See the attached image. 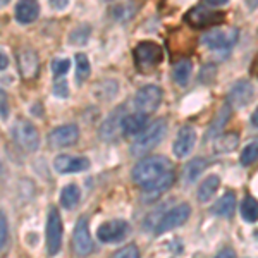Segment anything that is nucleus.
<instances>
[{
	"mask_svg": "<svg viewBox=\"0 0 258 258\" xmlns=\"http://www.w3.org/2000/svg\"><path fill=\"white\" fill-rule=\"evenodd\" d=\"M174 165L165 157H147L133 169V181L141 189L150 193H162L174 184Z\"/></svg>",
	"mask_w": 258,
	"mask_h": 258,
	"instance_id": "1",
	"label": "nucleus"
},
{
	"mask_svg": "<svg viewBox=\"0 0 258 258\" xmlns=\"http://www.w3.org/2000/svg\"><path fill=\"white\" fill-rule=\"evenodd\" d=\"M165 133H167V122L162 119L155 120V122L145 129L140 136H136L135 143H133V147H131V153L136 157L147 155V153L152 152L155 147H159L160 141L165 138Z\"/></svg>",
	"mask_w": 258,
	"mask_h": 258,
	"instance_id": "2",
	"label": "nucleus"
},
{
	"mask_svg": "<svg viewBox=\"0 0 258 258\" xmlns=\"http://www.w3.org/2000/svg\"><path fill=\"white\" fill-rule=\"evenodd\" d=\"M12 140L19 145L24 152H36L40 147V135L35 124L28 119H16L11 127Z\"/></svg>",
	"mask_w": 258,
	"mask_h": 258,
	"instance_id": "3",
	"label": "nucleus"
},
{
	"mask_svg": "<svg viewBox=\"0 0 258 258\" xmlns=\"http://www.w3.org/2000/svg\"><path fill=\"white\" fill-rule=\"evenodd\" d=\"M133 57H135V64L140 71H152L164 59V52H162L160 45L153 43V41H141L136 45Z\"/></svg>",
	"mask_w": 258,
	"mask_h": 258,
	"instance_id": "4",
	"label": "nucleus"
},
{
	"mask_svg": "<svg viewBox=\"0 0 258 258\" xmlns=\"http://www.w3.org/2000/svg\"><path fill=\"white\" fill-rule=\"evenodd\" d=\"M162 98H164V93L159 86L155 85H147L143 88L138 90L135 97V107L138 112H143V114H152L160 107Z\"/></svg>",
	"mask_w": 258,
	"mask_h": 258,
	"instance_id": "5",
	"label": "nucleus"
},
{
	"mask_svg": "<svg viewBox=\"0 0 258 258\" xmlns=\"http://www.w3.org/2000/svg\"><path fill=\"white\" fill-rule=\"evenodd\" d=\"M184 19L188 21L189 26L197 28V30H203V28H210V26H215V24L224 23L226 14L198 6V7H193V9L186 14Z\"/></svg>",
	"mask_w": 258,
	"mask_h": 258,
	"instance_id": "6",
	"label": "nucleus"
},
{
	"mask_svg": "<svg viewBox=\"0 0 258 258\" xmlns=\"http://www.w3.org/2000/svg\"><path fill=\"white\" fill-rule=\"evenodd\" d=\"M189 215H191V207L188 203L176 205L159 220V224H157V227H155V232L157 234H162V232H167L170 229H176L179 226H182V224L189 219Z\"/></svg>",
	"mask_w": 258,
	"mask_h": 258,
	"instance_id": "7",
	"label": "nucleus"
},
{
	"mask_svg": "<svg viewBox=\"0 0 258 258\" xmlns=\"http://www.w3.org/2000/svg\"><path fill=\"white\" fill-rule=\"evenodd\" d=\"M62 219L57 209H50L47 219V251L50 255L59 253L62 244Z\"/></svg>",
	"mask_w": 258,
	"mask_h": 258,
	"instance_id": "8",
	"label": "nucleus"
},
{
	"mask_svg": "<svg viewBox=\"0 0 258 258\" xmlns=\"http://www.w3.org/2000/svg\"><path fill=\"white\" fill-rule=\"evenodd\" d=\"M238 41V30H212L202 36V43L212 50H227Z\"/></svg>",
	"mask_w": 258,
	"mask_h": 258,
	"instance_id": "9",
	"label": "nucleus"
},
{
	"mask_svg": "<svg viewBox=\"0 0 258 258\" xmlns=\"http://www.w3.org/2000/svg\"><path fill=\"white\" fill-rule=\"evenodd\" d=\"M73 249L80 256L90 255L93 251V239L90 236L88 219L86 217H83L76 222V227H74L73 232Z\"/></svg>",
	"mask_w": 258,
	"mask_h": 258,
	"instance_id": "10",
	"label": "nucleus"
},
{
	"mask_svg": "<svg viewBox=\"0 0 258 258\" xmlns=\"http://www.w3.org/2000/svg\"><path fill=\"white\" fill-rule=\"evenodd\" d=\"M129 234V224L126 220H109L102 224L97 231V238L102 243H117Z\"/></svg>",
	"mask_w": 258,
	"mask_h": 258,
	"instance_id": "11",
	"label": "nucleus"
},
{
	"mask_svg": "<svg viewBox=\"0 0 258 258\" xmlns=\"http://www.w3.org/2000/svg\"><path fill=\"white\" fill-rule=\"evenodd\" d=\"M16 59H18V68H19V73H21V76H23V80L31 81L38 76L40 59H38V55H36V52H33L30 48H23L18 52Z\"/></svg>",
	"mask_w": 258,
	"mask_h": 258,
	"instance_id": "12",
	"label": "nucleus"
},
{
	"mask_svg": "<svg viewBox=\"0 0 258 258\" xmlns=\"http://www.w3.org/2000/svg\"><path fill=\"white\" fill-rule=\"evenodd\" d=\"M80 138V129L76 124H66V126L55 127L48 135V145L52 148H64L74 145Z\"/></svg>",
	"mask_w": 258,
	"mask_h": 258,
	"instance_id": "13",
	"label": "nucleus"
},
{
	"mask_svg": "<svg viewBox=\"0 0 258 258\" xmlns=\"http://www.w3.org/2000/svg\"><path fill=\"white\" fill-rule=\"evenodd\" d=\"M195 143H197V131H195V127L182 126L179 129L176 140H174V145H172L174 155L179 157V159L188 157L191 153V150L195 148Z\"/></svg>",
	"mask_w": 258,
	"mask_h": 258,
	"instance_id": "14",
	"label": "nucleus"
},
{
	"mask_svg": "<svg viewBox=\"0 0 258 258\" xmlns=\"http://www.w3.org/2000/svg\"><path fill=\"white\" fill-rule=\"evenodd\" d=\"M253 95H255V90H253L251 83L246 80H241L231 86L227 98H229V103H231L234 109H243V107H246L253 100Z\"/></svg>",
	"mask_w": 258,
	"mask_h": 258,
	"instance_id": "15",
	"label": "nucleus"
},
{
	"mask_svg": "<svg viewBox=\"0 0 258 258\" xmlns=\"http://www.w3.org/2000/svg\"><path fill=\"white\" fill-rule=\"evenodd\" d=\"M122 112L124 109H117L107 115V119L103 120V124L100 126V131H98L100 140L112 141L120 135V131H122V119H124Z\"/></svg>",
	"mask_w": 258,
	"mask_h": 258,
	"instance_id": "16",
	"label": "nucleus"
},
{
	"mask_svg": "<svg viewBox=\"0 0 258 258\" xmlns=\"http://www.w3.org/2000/svg\"><path fill=\"white\" fill-rule=\"evenodd\" d=\"M53 167L60 174L81 172L90 167V160L86 157H73V155H59L53 160Z\"/></svg>",
	"mask_w": 258,
	"mask_h": 258,
	"instance_id": "17",
	"label": "nucleus"
},
{
	"mask_svg": "<svg viewBox=\"0 0 258 258\" xmlns=\"http://www.w3.org/2000/svg\"><path fill=\"white\" fill-rule=\"evenodd\" d=\"M148 127V114L138 112V114L124 115L122 119V135L127 138H136Z\"/></svg>",
	"mask_w": 258,
	"mask_h": 258,
	"instance_id": "18",
	"label": "nucleus"
},
{
	"mask_svg": "<svg viewBox=\"0 0 258 258\" xmlns=\"http://www.w3.org/2000/svg\"><path fill=\"white\" fill-rule=\"evenodd\" d=\"M40 14V6L36 0H19L16 6V19L21 24H30L36 21Z\"/></svg>",
	"mask_w": 258,
	"mask_h": 258,
	"instance_id": "19",
	"label": "nucleus"
},
{
	"mask_svg": "<svg viewBox=\"0 0 258 258\" xmlns=\"http://www.w3.org/2000/svg\"><path fill=\"white\" fill-rule=\"evenodd\" d=\"M236 210V195L232 191H227V193L222 195V198L212 207V212H214L217 217H222V219H229L232 217Z\"/></svg>",
	"mask_w": 258,
	"mask_h": 258,
	"instance_id": "20",
	"label": "nucleus"
},
{
	"mask_svg": "<svg viewBox=\"0 0 258 258\" xmlns=\"http://www.w3.org/2000/svg\"><path fill=\"white\" fill-rule=\"evenodd\" d=\"M220 186V177L219 176H209L203 181V184L198 188V193H197V197H198V202H202V203H205V202H209V200L214 197L215 193H217V188Z\"/></svg>",
	"mask_w": 258,
	"mask_h": 258,
	"instance_id": "21",
	"label": "nucleus"
},
{
	"mask_svg": "<svg viewBox=\"0 0 258 258\" xmlns=\"http://www.w3.org/2000/svg\"><path fill=\"white\" fill-rule=\"evenodd\" d=\"M205 169H207V160L202 159V157H197V159L189 160V164H186L184 172H182L184 174V181L189 182V184L195 182L200 176H202Z\"/></svg>",
	"mask_w": 258,
	"mask_h": 258,
	"instance_id": "22",
	"label": "nucleus"
},
{
	"mask_svg": "<svg viewBox=\"0 0 258 258\" xmlns=\"http://www.w3.org/2000/svg\"><path fill=\"white\" fill-rule=\"evenodd\" d=\"M81 200V191L76 184H68L64 189L60 191V203L64 209H74Z\"/></svg>",
	"mask_w": 258,
	"mask_h": 258,
	"instance_id": "23",
	"label": "nucleus"
},
{
	"mask_svg": "<svg viewBox=\"0 0 258 258\" xmlns=\"http://www.w3.org/2000/svg\"><path fill=\"white\" fill-rule=\"evenodd\" d=\"M191 71H193V64H191L189 59H182L179 60L174 68V73H172V78L177 85L184 86L186 83L189 81V76H191Z\"/></svg>",
	"mask_w": 258,
	"mask_h": 258,
	"instance_id": "24",
	"label": "nucleus"
},
{
	"mask_svg": "<svg viewBox=\"0 0 258 258\" xmlns=\"http://www.w3.org/2000/svg\"><path fill=\"white\" fill-rule=\"evenodd\" d=\"M241 217L246 222L258 220V202L253 197H244L243 203H241Z\"/></svg>",
	"mask_w": 258,
	"mask_h": 258,
	"instance_id": "25",
	"label": "nucleus"
},
{
	"mask_svg": "<svg viewBox=\"0 0 258 258\" xmlns=\"http://www.w3.org/2000/svg\"><path fill=\"white\" fill-rule=\"evenodd\" d=\"M90 73H91V66H90V60L85 53H78L76 55V81L78 85H83L86 80L90 78Z\"/></svg>",
	"mask_w": 258,
	"mask_h": 258,
	"instance_id": "26",
	"label": "nucleus"
},
{
	"mask_svg": "<svg viewBox=\"0 0 258 258\" xmlns=\"http://www.w3.org/2000/svg\"><path fill=\"white\" fill-rule=\"evenodd\" d=\"M238 135L236 133H227V135L220 136V138L215 141V152L217 153H227L232 152L236 147H238Z\"/></svg>",
	"mask_w": 258,
	"mask_h": 258,
	"instance_id": "27",
	"label": "nucleus"
},
{
	"mask_svg": "<svg viewBox=\"0 0 258 258\" xmlns=\"http://www.w3.org/2000/svg\"><path fill=\"white\" fill-rule=\"evenodd\" d=\"M229 115H231V109H229V105H224L222 109H220V112L217 114V117H215L214 124L210 126L209 129V138H212V136H215L217 133L220 131V129L224 127V124L227 122Z\"/></svg>",
	"mask_w": 258,
	"mask_h": 258,
	"instance_id": "28",
	"label": "nucleus"
},
{
	"mask_svg": "<svg viewBox=\"0 0 258 258\" xmlns=\"http://www.w3.org/2000/svg\"><path fill=\"white\" fill-rule=\"evenodd\" d=\"M258 160V141H253L241 152V165H251Z\"/></svg>",
	"mask_w": 258,
	"mask_h": 258,
	"instance_id": "29",
	"label": "nucleus"
},
{
	"mask_svg": "<svg viewBox=\"0 0 258 258\" xmlns=\"http://www.w3.org/2000/svg\"><path fill=\"white\" fill-rule=\"evenodd\" d=\"M115 258H136L140 256V249L135 246V244H127V246L117 249V251L114 253Z\"/></svg>",
	"mask_w": 258,
	"mask_h": 258,
	"instance_id": "30",
	"label": "nucleus"
},
{
	"mask_svg": "<svg viewBox=\"0 0 258 258\" xmlns=\"http://www.w3.org/2000/svg\"><path fill=\"white\" fill-rule=\"evenodd\" d=\"M71 68V62L68 59H57L52 62V73L55 76H64Z\"/></svg>",
	"mask_w": 258,
	"mask_h": 258,
	"instance_id": "31",
	"label": "nucleus"
},
{
	"mask_svg": "<svg viewBox=\"0 0 258 258\" xmlns=\"http://www.w3.org/2000/svg\"><path fill=\"white\" fill-rule=\"evenodd\" d=\"M9 110H11V105H9L7 93L4 90H0V119L6 120L7 117H9Z\"/></svg>",
	"mask_w": 258,
	"mask_h": 258,
	"instance_id": "32",
	"label": "nucleus"
},
{
	"mask_svg": "<svg viewBox=\"0 0 258 258\" xmlns=\"http://www.w3.org/2000/svg\"><path fill=\"white\" fill-rule=\"evenodd\" d=\"M7 236H9V227H7V219L6 215L0 212V249L4 248L7 241Z\"/></svg>",
	"mask_w": 258,
	"mask_h": 258,
	"instance_id": "33",
	"label": "nucleus"
},
{
	"mask_svg": "<svg viewBox=\"0 0 258 258\" xmlns=\"http://www.w3.org/2000/svg\"><path fill=\"white\" fill-rule=\"evenodd\" d=\"M53 91L57 97H68V81L62 80L60 76H57V81L53 85Z\"/></svg>",
	"mask_w": 258,
	"mask_h": 258,
	"instance_id": "34",
	"label": "nucleus"
},
{
	"mask_svg": "<svg viewBox=\"0 0 258 258\" xmlns=\"http://www.w3.org/2000/svg\"><path fill=\"white\" fill-rule=\"evenodd\" d=\"M48 2L55 11H62V9H66V7H68L69 0H48Z\"/></svg>",
	"mask_w": 258,
	"mask_h": 258,
	"instance_id": "35",
	"label": "nucleus"
},
{
	"mask_svg": "<svg viewBox=\"0 0 258 258\" xmlns=\"http://www.w3.org/2000/svg\"><path fill=\"white\" fill-rule=\"evenodd\" d=\"M7 66H9V57H7L2 50H0V71L7 69Z\"/></svg>",
	"mask_w": 258,
	"mask_h": 258,
	"instance_id": "36",
	"label": "nucleus"
},
{
	"mask_svg": "<svg viewBox=\"0 0 258 258\" xmlns=\"http://www.w3.org/2000/svg\"><path fill=\"white\" fill-rule=\"evenodd\" d=\"M207 4H210V6H215V7H219V6H224V4L227 2V0H205Z\"/></svg>",
	"mask_w": 258,
	"mask_h": 258,
	"instance_id": "37",
	"label": "nucleus"
},
{
	"mask_svg": "<svg viewBox=\"0 0 258 258\" xmlns=\"http://www.w3.org/2000/svg\"><path fill=\"white\" fill-rule=\"evenodd\" d=\"M219 256H234V251L232 249H222V251H219Z\"/></svg>",
	"mask_w": 258,
	"mask_h": 258,
	"instance_id": "38",
	"label": "nucleus"
},
{
	"mask_svg": "<svg viewBox=\"0 0 258 258\" xmlns=\"http://www.w3.org/2000/svg\"><path fill=\"white\" fill-rule=\"evenodd\" d=\"M251 124L255 127H258V107H256V110L253 112V115H251Z\"/></svg>",
	"mask_w": 258,
	"mask_h": 258,
	"instance_id": "39",
	"label": "nucleus"
},
{
	"mask_svg": "<svg viewBox=\"0 0 258 258\" xmlns=\"http://www.w3.org/2000/svg\"><path fill=\"white\" fill-rule=\"evenodd\" d=\"M9 2H11V0H0V9H2L4 6H7Z\"/></svg>",
	"mask_w": 258,
	"mask_h": 258,
	"instance_id": "40",
	"label": "nucleus"
},
{
	"mask_svg": "<svg viewBox=\"0 0 258 258\" xmlns=\"http://www.w3.org/2000/svg\"><path fill=\"white\" fill-rule=\"evenodd\" d=\"M103 2H110V0H103Z\"/></svg>",
	"mask_w": 258,
	"mask_h": 258,
	"instance_id": "41",
	"label": "nucleus"
}]
</instances>
